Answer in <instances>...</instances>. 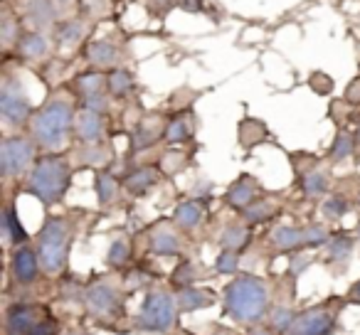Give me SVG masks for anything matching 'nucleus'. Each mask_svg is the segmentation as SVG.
Returning a JSON list of instances; mask_svg holds the SVG:
<instances>
[{
    "mask_svg": "<svg viewBox=\"0 0 360 335\" xmlns=\"http://www.w3.org/2000/svg\"><path fill=\"white\" fill-rule=\"evenodd\" d=\"M202 215H205V210H202L200 202L195 200H188V202H180L178 207H175V225L183 227V230H193V227H198L202 222Z\"/></svg>",
    "mask_w": 360,
    "mask_h": 335,
    "instance_id": "f3484780",
    "label": "nucleus"
},
{
    "mask_svg": "<svg viewBox=\"0 0 360 335\" xmlns=\"http://www.w3.org/2000/svg\"><path fill=\"white\" fill-rule=\"evenodd\" d=\"M27 13H30V18L37 25H50L55 20V6H52L50 0H30Z\"/></svg>",
    "mask_w": 360,
    "mask_h": 335,
    "instance_id": "b1692460",
    "label": "nucleus"
},
{
    "mask_svg": "<svg viewBox=\"0 0 360 335\" xmlns=\"http://www.w3.org/2000/svg\"><path fill=\"white\" fill-rule=\"evenodd\" d=\"M106 84H109V91L114 96H126L134 89V79H131V74L126 70H114L109 74V79H106Z\"/></svg>",
    "mask_w": 360,
    "mask_h": 335,
    "instance_id": "393cba45",
    "label": "nucleus"
},
{
    "mask_svg": "<svg viewBox=\"0 0 360 335\" xmlns=\"http://www.w3.org/2000/svg\"><path fill=\"white\" fill-rule=\"evenodd\" d=\"M75 131L86 145H99L101 138H104V121H101V114L91 109H84L75 116Z\"/></svg>",
    "mask_w": 360,
    "mask_h": 335,
    "instance_id": "9b49d317",
    "label": "nucleus"
},
{
    "mask_svg": "<svg viewBox=\"0 0 360 335\" xmlns=\"http://www.w3.org/2000/svg\"><path fill=\"white\" fill-rule=\"evenodd\" d=\"M266 136V129L262 124H257V121H252V119H247L245 124H242V129H240V138H242V145H255V143H259V138H264Z\"/></svg>",
    "mask_w": 360,
    "mask_h": 335,
    "instance_id": "c756f323",
    "label": "nucleus"
},
{
    "mask_svg": "<svg viewBox=\"0 0 360 335\" xmlns=\"http://www.w3.org/2000/svg\"><path fill=\"white\" fill-rule=\"evenodd\" d=\"M3 235H6V242H15V244H22L27 239L25 230H22L13 207H6V212H3Z\"/></svg>",
    "mask_w": 360,
    "mask_h": 335,
    "instance_id": "412c9836",
    "label": "nucleus"
},
{
    "mask_svg": "<svg viewBox=\"0 0 360 335\" xmlns=\"http://www.w3.org/2000/svg\"><path fill=\"white\" fill-rule=\"evenodd\" d=\"M274 205L269 200H257L255 205H250L245 210V220L247 222H266L274 217Z\"/></svg>",
    "mask_w": 360,
    "mask_h": 335,
    "instance_id": "c85d7f7f",
    "label": "nucleus"
},
{
    "mask_svg": "<svg viewBox=\"0 0 360 335\" xmlns=\"http://www.w3.org/2000/svg\"><path fill=\"white\" fill-rule=\"evenodd\" d=\"M220 244L225 247V249L240 251V249H245V247L250 244V232H247L245 227H237V225H232V227H227V230L222 232V237H220Z\"/></svg>",
    "mask_w": 360,
    "mask_h": 335,
    "instance_id": "4be33fe9",
    "label": "nucleus"
},
{
    "mask_svg": "<svg viewBox=\"0 0 360 335\" xmlns=\"http://www.w3.org/2000/svg\"><path fill=\"white\" fill-rule=\"evenodd\" d=\"M160 180V173L155 171V168H141V171L131 173L129 178H126V188H129V192H134V195H143V192H148L153 185H158Z\"/></svg>",
    "mask_w": 360,
    "mask_h": 335,
    "instance_id": "6ab92c4d",
    "label": "nucleus"
},
{
    "mask_svg": "<svg viewBox=\"0 0 360 335\" xmlns=\"http://www.w3.org/2000/svg\"><path fill=\"white\" fill-rule=\"evenodd\" d=\"M116 192H119V183L106 173H101L96 178V197H99L101 205H111L116 200Z\"/></svg>",
    "mask_w": 360,
    "mask_h": 335,
    "instance_id": "a878e982",
    "label": "nucleus"
},
{
    "mask_svg": "<svg viewBox=\"0 0 360 335\" xmlns=\"http://www.w3.org/2000/svg\"><path fill=\"white\" fill-rule=\"evenodd\" d=\"M355 150V138L348 133H338V138H335L333 148H330V155H333V160H345L350 153Z\"/></svg>",
    "mask_w": 360,
    "mask_h": 335,
    "instance_id": "72a5a7b5",
    "label": "nucleus"
},
{
    "mask_svg": "<svg viewBox=\"0 0 360 335\" xmlns=\"http://www.w3.org/2000/svg\"><path fill=\"white\" fill-rule=\"evenodd\" d=\"M32 158H35V145L27 138H22V136L6 138L0 145V173H3V178L20 176L32 165Z\"/></svg>",
    "mask_w": 360,
    "mask_h": 335,
    "instance_id": "0eeeda50",
    "label": "nucleus"
},
{
    "mask_svg": "<svg viewBox=\"0 0 360 335\" xmlns=\"http://www.w3.org/2000/svg\"><path fill=\"white\" fill-rule=\"evenodd\" d=\"M148 242H150V251H153V254H160V256H175V254H180V239H178V235H175V232L170 230V227H165V225L155 227V230L150 232Z\"/></svg>",
    "mask_w": 360,
    "mask_h": 335,
    "instance_id": "2eb2a0df",
    "label": "nucleus"
},
{
    "mask_svg": "<svg viewBox=\"0 0 360 335\" xmlns=\"http://www.w3.org/2000/svg\"><path fill=\"white\" fill-rule=\"evenodd\" d=\"M358 235H360V230H358Z\"/></svg>",
    "mask_w": 360,
    "mask_h": 335,
    "instance_id": "09e8293b",
    "label": "nucleus"
},
{
    "mask_svg": "<svg viewBox=\"0 0 360 335\" xmlns=\"http://www.w3.org/2000/svg\"><path fill=\"white\" fill-rule=\"evenodd\" d=\"M0 114H3V119L11 126H18L30 119L32 104L15 79L3 81V89H0Z\"/></svg>",
    "mask_w": 360,
    "mask_h": 335,
    "instance_id": "1a4fd4ad",
    "label": "nucleus"
},
{
    "mask_svg": "<svg viewBox=\"0 0 360 335\" xmlns=\"http://www.w3.org/2000/svg\"><path fill=\"white\" fill-rule=\"evenodd\" d=\"M20 52L27 57V60H40V57L47 52V40L40 35V32H30V35L22 37Z\"/></svg>",
    "mask_w": 360,
    "mask_h": 335,
    "instance_id": "5701e85b",
    "label": "nucleus"
},
{
    "mask_svg": "<svg viewBox=\"0 0 360 335\" xmlns=\"http://www.w3.org/2000/svg\"><path fill=\"white\" fill-rule=\"evenodd\" d=\"M348 301H353V303H360V281L358 284L350 289V294H348Z\"/></svg>",
    "mask_w": 360,
    "mask_h": 335,
    "instance_id": "79ce46f5",
    "label": "nucleus"
},
{
    "mask_svg": "<svg viewBox=\"0 0 360 335\" xmlns=\"http://www.w3.org/2000/svg\"><path fill=\"white\" fill-rule=\"evenodd\" d=\"M40 320L42 318H40V308H37V306L20 303V306H13V308L8 310L6 328L11 335H27Z\"/></svg>",
    "mask_w": 360,
    "mask_h": 335,
    "instance_id": "9d476101",
    "label": "nucleus"
},
{
    "mask_svg": "<svg viewBox=\"0 0 360 335\" xmlns=\"http://www.w3.org/2000/svg\"><path fill=\"white\" fill-rule=\"evenodd\" d=\"M345 212H348V202H345L343 197H330V200H326L323 215L328 217V220H338Z\"/></svg>",
    "mask_w": 360,
    "mask_h": 335,
    "instance_id": "4c0bfd02",
    "label": "nucleus"
},
{
    "mask_svg": "<svg viewBox=\"0 0 360 335\" xmlns=\"http://www.w3.org/2000/svg\"><path fill=\"white\" fill-rule=\"evenodd\" d=\"M70 188V165L60 155H47L32 165L30 176L25 183V192L42 202V205H55Z\"/></svg>",
    "mask_w": 360,
    "mask_h": 335,
    "instance_id": "7ed1b4c3",
    "label": "nucleus"
},
{
    "mask_svg": "<svg viewBox=\"0 0 360 335\" xmlns=\"http://www.w3.org/2000/svg\"><path fill=\"white\" fill-rule=\"evenodd\" d=\"M294 318H296L294 310L279 306V308L271 313V328H276V333H286V330L291 328V323H294Z\"/></svg>",
    "mask_w": 360,
    "mask_h": 335,
    "instance_id": "c9c22d12",
    "label": "nucleus"
},
{
    "mask_svg": "<svg viewBox=\"0 0 360 335\" xmlns=\"http://www.w3.org/2000/svg\"><path fill=\"white\" fill-rule=\"evenodd\" d=\"M175 308L178 303L168 291H150L143 301L136 328L146 330V333H165L175 323Z\"/></svg>",
    "mask_w": 360,
    "mask_h": 335,
    "instance_id": "39448f33",
    "label": "nucleus"
},
{
    "mask_svg": "<svg viewBox=\"0 0 360 335\" xmlns=\"http://www.w3.org/2000/svg\"><path fill=\"white\" fill-rule=\"evenodd\" d=\"M131 256V247H129V239L126 237H119V239L111 242L109 247V254H106V261L111 266H124Z\"/></svg>",
    "mask_w": 360,
    "mask_h": 335,
    "instance_id": "cd10ccee",
    "label": "nucleus"
},
{
    "mask_svg": "<svg viewBox=\"0 0 360 335\" xmlns=\"http://www.w3.org/2000/svg\"><path fill=\"white\" fill-rule=\"evenodd\" d=\"M175 6H180L183 11H191V13H195V11H200V0H175Z\"/></svg>",
    "mask_w": 360,
    "mask_h": 335,
    "instance_id": "a19ab883",
    "label": "nucleus"
},
{
    "mask_svg": "<svg viewBox=\"0 0 360 335\" xmlns=\"http://www.w3.org/2000/svg\"><path fill=\"white\" fill-rule=\"evenodd\" d=\"M225 310L237 323H257L269 308V289L257 276H237L225 286Z\"/></svg>",
    "mask_w": 360,
    "mask_h": 335,
    "instance_id": "f257e3e1",
    "label": "nucleus"
},
{
    "mask_svg": "<svg viewBox=\"0 0 360 335\" xmlns=\"http://www.w3.org/2000/svg\"><path fill=\"white\" fill-rule=\"evenodd\" d=\"M237 266H240V256L232 249H225L215 261V269L220 271V274H232V271H237Z\"/></svg>",
    "mask_w": 360,
    "mask_h": 335,
    "instance_id": "e433bc0d",
    "label": "nucleus"
},
{
    "mask_svg": "<svg viewBox=\"0 0 360 335\" xmlns=\"http://www.w3.org/2000/svg\"><path fill=\"white\" fill-rule=\"evenodd\" d=\"M358 205H360V192H358Z\"/></svg>",
    "mask_w": 360,
    "mask_h": 335,
    "instance_id": "49530a36",
    "label": "nucleus"
},
{
    "mask_svg": "<svg viewBox=\"0 0 360 335\" xmlns=\"http://www.w3.org/2000/svg\"><path fill=\"white\" fill-rule=\"evenodd\" d=\"M86 60L96 67H114L119 62V50H116L111 42H91L86 47Z\"/></svg>",
    "mask_w": 360,
    "mask_h": 335,
    "instance_id": "a211bd4d",
    "label": "nucleus"
},
{
    "mask_svg": "<svg viewBox=\"0 0 360 335\" xmlns=\"http://www.w3.org/2000/svg\"><path fill=\"white\" fill-rule=\"evenodd\" d=\"M84 303L89 315L101 325H109L116 320V315L121 313V296L116 291L114 284L109 281H94V284L86 289Z\"/></svg>",
    "mask_w": 360,
    "mask_h": 335,
    "instance_id": "423d86ee",
    "label": "nucleus"
},
{
    "mask_svg": "<svg viewBox=\"0 0 360 335\" xmlns=\"http://www.w3.org/2000/svg\"><path fill=\"white\" fill-rule=\"evenodd\" d=\"M195 279H198V271L191 261H183V264L173 271V286L175 289H188V286L195 284Z\"/></svg>",
    "mask_w": 360,
    "mask_h": 335,
    "instance_id": "7c9ffc66",
    "label": "nucleus"
},
{
    "mask_svg": "<svg viewBox=\"0 0 360 335\" xmlns=\"http://www.w3.org/2000/svg\"><path fill=\"white\" fill-rule=\"evenodd\" d=\"M27 335H57V328H55L52 320H40V323H37Z\"/></svg>",
    "mask_w": 360,
    "mask_h": 335,
    "instance_id": "ea45409f",
    "label": "nucleus"
},
{
    "mask_svg": "<svg viewBox=\"0 0 360 335\" xmlns=\"http://www.w3.org/2000/svg\"><path fill=\"white\" fill-rule=\"evenodd\" d=\"M160 136V119L155 116H148V119L139 121V129H136L134 136V148H148L158 140Z\"/></svg>",
    "mask_w": 360,
    "mask_h": 335,
    "instance_id": "aec40b11",
    "label": "nucleus"
},
{
    "mask_svg": "<svg viewBox=\"0 0 360 335\" xmlns=\"http://www.w3.org/2000/svg\"><path fill=\"white\" fill-rule=\"evenodd\" d=\"M257 192H259V188H257L255 178L242 176L240 180L227 190V205H232V207H237V210L245 212L247 207L257 202Z\"/></svg>",
    "mask_w": 360,
    "mask_h": 335,
    "instance_id": "ddd939ff",
    "label": "nucleus"
},
{
    "mask_svg": "<svg viewBox=\"0 0 360 335\" xmlns=\"http://www.w3.org/2000/svg\"><path fill=\"white\" fill-rule=\"evenodd\" d=\"M217 335H225V333H217Z\"/></svg>",
    "mask_w": 360,
    "mask_h": 335,
    "instance_id": "de8ad7c7",
    "label": "nucleus"
},
{
    "mask_svg": "<svg viewBox=\"0 0 360 335\" xmlns=\"http://www.w3.org/2000/svg\"><path fill=\"white\" fill-rule=\"evenodd\" d=\"M188 136H191V124H188L186 116H175L168 124V129H165V140L168 143H183V140H188Z\"/></svg>",
    "mask_w": 360,
    "mask_h": 335,
    "instance_id": "bb28decb",
    "label": "nucleus"
},
{
    "mask_svg": "<svg viewBox=\"0 0 360 335\" xmlns=\"http://www.w3.org/2000/svg\"><path fill=\"white\" fill-rule=\"evenodd\" d=\"M75 109L67 99L57 96L32 119V136L45 150H60L70 140V131L75 126Z\"/></svg>",
    "mask_w": 360,
    "mask_h": 335,
    "instance_id": "f03ea898",
    "label": "nucleus"
},
{
    "mask_svg": "<svg viewBox=\"0 0 360 335\" xmlns=\"http://www.w3.org/2000/svg\"><path fill=\"white\" fill-rule=\"evenodd\" d=\"M175 303L178 310H198L207 308V306L215 303V294L207 289H195V286H188V289H178L175 294Z\"/></svg>",
    "mask_w": 360,
    "mask_h": 335,
    "instance_id": "4468645a",
    "label": "nucleus"
},
{
    "mask_svg": "<svg viewBox=\"0 0 360 335\" xmlns=\"http://www.w3.org/2000/svg\"><path fill=\"white\" fill-rule=\"evenodd\" d=\"M271 244L284 251L301 249V247H306V232L294 230V227H279V230L271 232Z\"/></svg>",
    "mask_w": 360,
    "mask_h": 335,
    "instance_id": "dca6fc26",
    "label": "nucleus"
},
{
    "mask_svg": "<svg viewBox=\"0 0 360 335\" xmlns=\"http://www.w3.org/2000/svg\"><path fill=\"white\" fill-rule=\"evenodd\" d=\"M353 138H355V145H360V126H358V131H355Z\"/></svg>",
    "mask_w": 360,
    "mask_h": 335,
    "instance_id": "c03bdc74",
    "label": "nucleus"
},
{
    "mask_svg": "<svg viewBox=\"0 0 360 335\" xmlns=\"http://www.w3.org/2000/svg\"><path fill=\"white\" fill-rule=\"evenodd\" d=\"M82 30H84V27H82L79 22H67V25H62V27H60V32H57V35H60V40H62V42L72 45V42H79Z\"/></svg>",
    "mask_w": 360,
    "mask_h": 335,
    "instance_id": "58836bf2",
    "label": "nucleus"
},
{
    "mask_svg": "<svg viewBox=\"0 0 360 335\" xmlns=\"http://www.w3.org/2000/svg\"><path fill=\"white\" fill-rule=\"evenodd\" d=\"M301 188L309 197H316V195H323L326 188H328V178L323 173H309V176L301 180Z\"/></svg>",
    "mask_w": 360,
    "mask_h": 335,
    "instance_id": "2f4dec72",
    "label": "nucleus"
},
{
    "mask_svg": "<svg viewBox=\"0 0 360 335\" xmlns=\"http://www.w3.org/2000/svg\"><path fill=\"white\" fill-rule=\"evenodd\" d=\"M335 328H338L335 313H330L328 306H316L296 315L286 335H333Z\"/></svg>",
    "mask_w": 360,
    "mask_h": 335,
    "instance_id": "6e6552de",
    "label": "nucleus"
},
{
    "mask_svg": "<svg viewBox=\"0 0 360 335\" xmlns=\"http://www.w3.org/2000/svg\"><path fill=\"white\" fill-rule=\"evenodd\" d=\"M175 335H191V333H186V330H178V333H175Z\"/></svg>",
    "mask_w": 360,
    "mask_h": 335,
    "instance_id": "a18cd8bd",
    "label": "nucleus"
},
{
    "mask_svg": "<svg viewBox=\"0 0 360 335\" xmlns=\"http://www.w3.org/2000/svg\"><path fill=\"white\" fill-rule=\"evenodd\" d=\"M350 251H353V239H350V237L340 235L330 239V256H333L335 261H345L350 256Z\"/></svg>",
    "mask_w": 360,
    "mask_h": 335,
    "instance_id": "f704fd0d",
    "label": "nucleus"
},
{
    "mask_svg": "<svg viewBox=\"0 0 360 335\" xmlns=\"http://www.w3.org/2000/svg\"><path fill=\"white\" fill-rule=\"evenodd\" d=\"M70 254V225L62 217H52L40 232V266L47 274H60Z\"/></svg>",
    "mask_w": 360,
    "mask_h": 335,
    "instance_id": "20e7f679",
    "label": "nucleus"
},
{
    "mask_svg": "<svg viewBox=\"0 0 360 335\" xmlns=\"http://www.w3.org/2000/svg\"><path fill=\"white\" fill-rule=\"evenodd\" d=\"M37 269H40V256L30 247H18L15 256H13V276L18 284H32Z\"/></svg>",
    "mask_w": 360,
    "mask_h": 335,
    "instance_id": "f8f14e48",
    "label": "nucleus"
},
{
    "mask_svg": "<svg viewBox=\"0 0 360 335\" xmlns=\"http://www.w3.org/2000/svg\"><path fill=\"white\" fill-rule=\"evenodd\" d=\"M250 335H271V333H269L266 328H257V330H252Z\"/></svg>",
    "mask_w": 360,
    "mask_h": 335,
    "instance_id": "37998d69",
    "label": "nucleus"
},
{
    "mask_svg": "<svg viewBox=\"0 0 360 335\" xmlns=\"http://www.w3.org/2000/svg\"><path fill=\"white\" fill-rule=\"evenodd\" d=\"M101 77L99 74H82L77 79V91L82 94V99H89V96L101 94Z\"/></svg>",
    "mask_w": 360,
    "mask_h": 335,
    "instance_id": "473e14b6",
    "label": "nucleus"
}]
</instances>
